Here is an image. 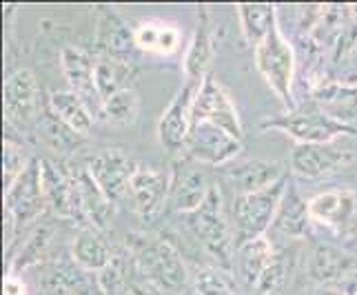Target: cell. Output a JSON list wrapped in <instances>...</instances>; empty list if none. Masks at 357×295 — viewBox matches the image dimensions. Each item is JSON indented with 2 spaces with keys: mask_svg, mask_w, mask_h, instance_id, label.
I'll use <instances>...</instances> for the list:
<instances>
[{
  "mask_svg": "<svg viewBox=\"0 0 357 295\" xmlns=\"http://www.w3.org/2000/svg\"><path fill=\"white\" fill-rule=\"evenodd\" d=\"M129 244V257L135 268L155 285L158 289L178 291L187 282V268H184L182 257L171 244L162 238H146V236H133L127 240Z\"/></svg>",
  "mask_w": 357,
  "mask_h": 295,
  "instance_id": "obj_1",
  "label": "cell"
},
{
  "mask_svg": "<svg viewBox=\"0 0 357 295\" xmlns=\"http://www.w3.org/2000/svg\"><path fill=\"white\" fill-rule=\"evenodd\" d=\"M287 184L289 178L284 176L262 191L238 195L233 200V240H236V247H242V244L255 238H262L273 227V220Z\"/></svg>",
  "mask_w": 357,
  "mask_h": 295,
  "instance_id": "obj_2",
  "label": "cell"
},
{
  "mask_svg": "<svg viewBox=\"0 0 357 295\" xmlns=\"http://www.w3.org/2000/svg\"><path fill=\"white\" fill-rule=\"evenodd\" d=\"M184 220H187V227L195 236V240H198L202 247L222 264V268H229L236 240L231 238V229L225 218L222 191H220L218 184L211 187L206 200L202 202L198 211L184 215Z\"/></svg>",
  "mask_w": 357,
  "mask_h": 295,
  "instance_id": "obj_3",
  "label": "cell"
},
{
  "mask_svg": "<svg viewBox=\"0 0 357 295\" xmlns=\"http://www.w3.org/2000/svg\"><path fill=\"white\" fill-rule=\"evenodd\" d=\"M262 127L280 129L289 133L298 144H331L340 136H357V129L351 127L324 109H304V112H289L282 118L264 120Z\"/></svg>",
  "mask_w": 357,
  "mask_h": 295,
  "instance_id": "obj_4",
  "label": "cell"
},
{
  "mask_svg": "<svg viewBox=\"0 0 357 295\" xmlns=\"http://www.w3.org/2000/svg\"><path fill=\"white\" fill-rule=\"evenodd\" d=\"M255 67L264 76L268 87L284 103V107L293 112L295 100L291 93V82L295 76V52L284 33L280 31L278 22L266 36V40L255 47Z\"/></svg>",
  "mask_w": 357,
  "mask_h": 295,
  "instance_id": "obj_5",
  "label": "cell"
},
{
  "mask_svg": "<svg viewBox=\"0 0 357 295\" xmlns=\"http://www.w3.org/2000/svg\"><path fill=\"white\" fill-rule=\"evenodd\" d=\"M45 193L40 180V160H31L24 174L5 189V213H7V233L14 238L18 227L29 225L45 211Z\"/></svg>",
  "mask_w": 357,
  "mask_h": 295,
  "instance_id": "obj_6",
  "label": "cell"
},
{
  "mask_svg": "<svg viewBox=\"0 0 357 295\" xmlns=\"http://www.w3.org/2000/svg\"><path fill=\"white\" fill-rule=\"evenodd\" d=\"M184 149L198 165L225 167L233 160H238L242 151V140L231 136L229 131L213 125V122H193Z\"/></svg>",
  "mask_w": 357,
  "mask_h": 295,
  "instance_id": "obj_7",
  "label": "cell"
},
{
  "mask_svg": "<svg viewBox=\"0 0 357 295\" xmlns=\"http://www.w3.org/2000/svg\"><path fill=\"white\" fill-rule=\"evenodd\" d=\"M5 118L14 129H31L40 118V89L29 69L9 73L3 87Z\"/></svg>",
  "mask_w": 357,
  "mask_h": 295,
  "instance_id": "obj_8",
  "label": "cell"
},
{
  "mask_svg": "<svg viewBox=\"0 0 357 295\" xmlns=\"http://www.w3.org/2000/svg\"><path fill=\"white\" fill-rule=\"evenodd\" d=\"M193 122H213V125L222 127L238 140L244 138L238 109L233 105L227 89L213 78V73H206L204 80L200 82L198 93H195Z\"/></svg>",
  "mask_w": 357,
  "mask_h": 295,
  "instance_id": "obj_9",
  "label": "cell"
},
{
  "mask_svg": "<svg viewBox=\"0 0 357 295\" xmlns=\"http://www.w3.org/2000/svg\"><path fill=\"white\" fill-rule=\"evenodd\" d=\"M211 187L213 182H208L198 162L184 156L174 165V171L169 176V204L174 206V211L189 215L202 206Z\"/></svg>",
  "mask_w": 357,
  "mask_h": 295,
  "instance_id": "obj_10",
  "label": "cell"
},
{
  "mask_svg": "<svg viewBox=\"0 0 357 295\" xmlns=\"http://www.w3.org/2000/svg\"><path fill=\"white\" fill-rule=\"evenodd\" d=\"M40 180L47 206L58 218L82 220L78 198V176L54 160H40Z\"/></svg>",
  "mask_w": 357,
  "mask_h": 295,
  "instance_id": "obj_11",
  "label": "cell"
},
{
  "mask_svg": "<svg viewBox=\"0 0 357 295\" xmlns=\"http://www.w3.org/2000/svg\"><path fill=\"white\" fill-rule=\"evenodd\" d=\"M138 162L131 160L125 151L120 149H102L98 151L87 165V171L100 191L107 195L109 200L116 202L120 198L129 195V184L131 178L138 171Z\"/></svg>",
  "mask_w": 357,
  "mask_h": 295,
  "instance_id": "obj_12",
  "label": "cell"
},
{
  "mask_svg": "<svg viewBox=\"0 0 357 295\" xmlns=\"http://www.w3.org/2000/svg\"><path fill=\"white\" fill-rule=\"evenodd\" d=\"M198 89H200V82L189 80L165 109V114L160 118V125H158V138L162 142L165 149L178 151V149H184V144H187L189 131L193 125V103H195Z\"/></svg>",
  "mask_w": 357,
  "mask_h": 295,
  "instance_id": "obj_13",
  "label": "cell"
},
{
  "mask_svg": "<svg viewBox=\"0 0 357 295\" xmlns=\"http://www.w3.org/2000/svg\"><path fill=\"white\" fill-rule=\"evenodd\" d=\"M133 211L142 222H153L169 202V176L158 169L138 167L129 184Z\"/></svg>",
  "mask_w": 357,
  "mask_h": 295,
  "instance_id": "obj_14",
  "label": "cell"
},
{
  "mask_svg": "<svg viewBox=\"0 0 357 295\" xmlns=\"http://www.w3.org/2000/svg\"><path fill=\"white\" fill-rule=\"evenodd\" d=\"M353 160L349 149H340L333 142L331 144H298L291 151V169L295 176L306 180L324 178L333 171L347 167Z\"/></svg>",
  "mask_w": 357,
  "mask_h": 295,
  "instance_id": "obj_15",
  "label": "cell"
},
{
  "mask_svg": "<svg viewBox=\"0 0 357 295\" xmlns=\"http://www.w3.org/2000/svg\"><path fill=\"white\" fill-rule=\"evenodd\" d=\"M60 63H63V71L67 76V82L73 93H78L91 114L100 118L102 114V98L96 89V60L87 52H82L80 47L67 45L60 54Z\"/></svg>",
  "mask_w": 357,
  "mask_h": 295,
  "instance_id": "obj_16",
  "label": "cell"
},
{
  "mask_svg": "<svg viewBox=\"0 0 357 295\" xmlns=\"http://www.w3.org/2000/svg\"><path fill=\"white\" fill-rule=\"evenodd\" d=\"M231 189L238 195L262 191L284 178V167L278 160H233L222 167Z\"/></svg>",
  "mask_w": 357,
  "mask_h": 295,
  "instance_id": "obj_17",
  "label": "cell"
},
{
  "mask_svg": "<svg viewBox=\"0 0 357 295\" xmlns=\"http://www.w3.org/2000/svg\"><path fill=\"white\" fill-rule=\"evenodd\" d=\"M96 38L105 58H116V60H122V63H131L135 49H138L133 31L127 29V24L122 22V18L109 7L98 9Z\"/></svg>",
  "mask_w": 357,
  "mask_h": 295,
  "instance_id": "obj_18",
  "label": "cell"
},
{
  "mask_svg": "<svg viewBox=\"0 0 357 295\" xmlns=\"http://www.w3.org/2000/svg\"><path fill=\"white\" fill-rule=\"evenodd\" d=\"M357 195L351 191H324L309 200L311 220L328 229H347L355 215Z\"/></svg>",
  "mask_w": 357,
  "mask_h": 295,
  "instance_id": "obj_19",
  "label": "cell"
},
{
  "mask_svg": "<svg viewBox=\"0 0 357 295\" xmlns=\"http://www.w3.org/2000/svg\"><path fill=\"white\" fill-rule=\"evenodd\" d=\"M309 273L315 282L331 285V282H347L357 275V257L349 251H342L328 244H319L309 262Z\"/></svg>",
  "mask_w": 357,
  "mask_h": 295,
  "instance_id": "obj_20",
  "label": "cell"
},
{
  "mask_svg": "<svg viewBox=\"0 0 357 295\" xmlns=\"http://www.w3.org/2000/svg\"><path fill=\"white\" fill-rule=\"evenodd\" d=\"M309 222H311L309 202L302 198V193L295 187V182L289 180L271 229L284 238H302L306 229H309Z\"/></svg>",
  "mask_w": 357,
  "mask_h": 295,
  "instance_id": "obj_21",
  "label": "cell"
},
{
  "mask_svg": "<svg viewBox=\"0 0 357 295\" xmlns=\"http://www.w3.org/2000/svg\"><path fill=\"white\" fill-rule=\"evenodd\" d=\"M213 58V40H211V22H208V9H198V27H195L193 40L184 56V73L193 82H202L206 76L208 63Z\"/></svg>",
  "mask_w": 357,
  "mask_h": 295,
  "instance_id": "obj_22",
  "label": "cell"
},
{
  "mask_svg": "<svg viewBox=\"0 0 357 295\" xmlns=\"http://www.w3.org/2000/svg\"><path fill=\"white\" fill-rule=\"evenodd\" d=\"M49 112H52L65 127H69L73 133L84 136L93 127L96 116L91 114V109L87 103L82 100L78 93L69 91H54L49 96Z\"/></svg>",
  "mask_w": 357,
  "mask_h": 295,
  "instance_id": "obj_23",
  "label": "cell"
},
{
  "mask_svg": "<svg viewBox=\"0 0 357 295\" xmlns=\"http://www.w3.org/2000/svg\"><path fill=\"white\" fill-rule=\"evenodd\" d=\"M71 255L78 268L87 273H102L114 262V253L109 244L98 236L96 229L80 231L71 244Z\"/></svg>",
  "mask_w": 357,
  "mask_h": 295,
  "instance_id": "obj_24",
  "label": "cell"
},
{
  "mask_svg": "<svg viewBox=\"0 0 357 295\" xmlns=\"http://www.w3.org/2000/svg\"><path fill=\"white\" fill-rule=\"evenodd\" d=\"M78 176V198H80V213L82 220L91 229H105L112 215V200L100 191L87 169L76 171Z\"/></svg>",
  "mask_w": 357,
  "mask_h": 295,
  "instance_id": "obj_25",
  "label": "cell"
},
{
  "mask_svg": "<svg viewBox=\"0 0 357 295\" xmlns=\"http://www.w3.org/2000/svg\"><path fill=\"white\" fill-rule=\"evenodd\" d=\"M275 251L273 244L266 236L255 238L251 242L238 247V266H240V275L249 287H257V282L264 275V271L271 266V262L275 260Z\"/></svg>",
  "mask_w": 357,
  "mask_h": 295,
  "instance_id": "obj_26",
  "label": "cell"
},
{
  "mask_svg": "<svg viewBox=\"0 0 357 295\" xmlns=\"http://www.w3.org/2000/svg\"><path fill=\"white\" fill-rule=\"evenodd\" d=\"M236 11L240 18L244 40L253 49L260 47L266 40V36L278 22L273 5H238Z\"/></svg>",
  "mask_w": 357,
  "mask_h": 295,
  "instance_id": "obj_27",
  "label": "cell"
},
{
  "mask_svg": "<svg viewBox=\"0 0 357 295\" xmlns=\"http://www.w3.org/2000/svg\"><path fill=\"white\" fill-rule=\"evenodd\" d=\"M133 36L138 49L151 54H174L180 45V31L165 20H146L135 27Z\"/></svg>",
  "mask_w": 357,
  "mask_h": 295,
  "instance_id": "obj_28",
  "label": "cell"
},
{
  "mask_svg": "<svg viewBox=\"0 0 357 295\" xmlns=\"http://www.w3.org/2000/svg\"><path fill=\"white\" fill-rule=\"evenodd\" d=\"M133 67L131 63H122L116 58H98L96 60V89L100 93L102 103L118 91L131 89Z\"/></svg>",
  "mask_w": 357,
  "mask_h": 295,
  "instance_id": "obj_29",
  "label": "cell"
},
{
  "mask_svg": "<svg viewBox=\"0 0 357 295\" xmlns=\"http://www.w3.org/2000/svg\"><path fill=\"white\" fill-rule=\"evenodd\" d=\"M140 112V98L135 93V89H125L118 91L116 96L107 98L102 103V114L100 118L107 122V125L114 127H129L138 118Z\"/></svg>",
  "mask_w": 357,
  "mask_h": 295,
  "instance_id": "obj_30",
  "label": "cell"
},
{
  "mask_svg": "<svg viewBox=\"0 0 357 295\" xmlns=\"http://www.w3.org/2000/svg\"><path fill=\"white\" fill-rule=\"evenodd\" d=\"M33 129L38 131V136L49 146H54V149H71L73 140H78V133H73L69 127H65L52 112L47 116H40Z\"/></svg>",
  "mask_w": 357,
  "mask_h": 295,
  "instance_id": "obj_31",
  "label": "cell"
},
{
  "mask_svg": "<svg viewBox=\"0 0 357 295\" xmlns=\"http://www.w3.org/2000/svg\"><path fill=\"white\" fill-rule=\"evenodd\" d=\"M195 293L198 295H238L236 285H233L227 268H220V266L202 268L198 278H195Z\"/></svg>",
  "mask_w": 357,
  "mask_h": 295,
  "instance_id": "obj_32",
  "label": "cell"
},
{
  "mask_svg": "<svg viewBox=\"0 0 357 295\" xmlns=\"http://www.w3.org/2000/svg\"><path fill=\"white\" fill-rule=\"evenodd\" d=\"M49 240H52V229H49V227H43V229L36 231L33 236L24 242V247L20 249L16 260L11 262L9 273H16V271H20V268L31 266V264L38 262L43 257V253L47 251V247H49Z\"/></svg>",
  "mask_w": 357,
  "mask_h": 295,
  "instance_id": "obj_33",
  "label": "cell"
},
{
  "mask_svg": "<svg viewBox=\"0 0 357 295\" xmlns=\"http://www.w3.org/2000/svg\"><path fill=\"white\" fill-rule=\"evenodd\" d=\"M31 165V158L24 153L18 144L14 142H5L3 146V171H5V189L11 187L22 174L24 169Z\"/></svg>",
  "mask_w": 357,
  "mask_h": 295,
  "instance_id": "obj_34",
  "label": "cell"
},
{
  "mask_svg": "<svg viewBox=\"0 0 357 295\" xmlns=\"http://www.w3.org/2000/svg\"><path fill=\"white\" fill-rule=\"evenodd\" d=\"M284 278H287V260L282 255H275V260L271 262V266L264 271L255 289L260 295H273L282 287Z\"/></svg>",
  "mask_w": 357,
  "mask_h": 295,
  "instance_id": "obj_35",
  "label": "cell"
},
{
  "mask_svg": "<svg viewBox=\"0 0 357 295\" xmlns=\"http://www.w3.org/2000/svg\"><path fill=\"white\" fill-rule=\"evenodd\" d=\"M5 295H24V285L16 273H9L5 278Z\"/></svg>",
  "mask_w": 357,
  "mask_h": 295,
  "instance_id": "obj_36",
  "label": "cell"
},
{
  "mask_svg": "<svg viewBox=\"0 0 357 295\" xmlns=\"http://www.w3.org/2000/svg\"><path fill=\"white\" fill-rule=\"evenodd\" d=\"M304 295H344V291H337V289H313V291H306Z\"/></svg>",
  "mask_w": 357,
  "mask_h": 295,
  "instance_id": "obj_37",
  "label": "cell"
},
{
  "mask_svg": "<svg viewBox=\"0 0 357 295\" xmlns=\"http://www.w3.org/2000/svg\"><path fill=\"white\" fill-rule=\"evenodd\" d=\"M344 295H357V275L355 278H351L347 285H344Z\"/></svg>",
  "mask_w": 357,
  "mask_h": 295,
  "instance_id": "obj_38",
  "label": "cell"
},
{
  "mask_svg": "<svg viewBox=\"0 0 357 295\" xmlns=\"http://www.w3.org/2000/svg\"><path fill=\"white\" fill-rule=\"evenodd\" d=\"M355 242H357V236H355Z\"/></svg>",
  "mask_w": 357,
  "mask_h": 295,
  "instance_id": "obj_39",
  "label": "cell"
}]
</instances>
